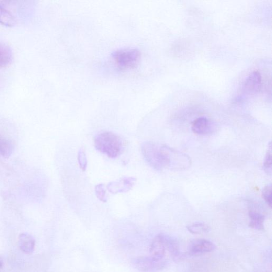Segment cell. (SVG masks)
<instances>
[{"label": "cell", "instance_id": "obj_1", "mask_svg": "<svg viewBox=\"0 0 272 272\" xmlns=\"http://www.w3.org/2000/svg\"><path fill=\"white\" fill-rule=\"evenodd\" d=\"M94 145L96 149L111 158H116L122 153L123 143L118 135L110 132H102L95 136Z\"/></svg>", "mask_w": 272, "mask_h": 272}, {"label": "cell", "instance_id": "obj_2", "mask_svg": "<svg viewBox=\"0 0 272 272\" xmlns=\"http://www.w3.org/2000/svg\"><path fill=\"white\" fill-rule=\"evenodd\" d=\"M111 59L118 70L127 71L137 66L141 59V52L137 48L119 49L112 53Z\"/></svg>", "mask_w": 272, "mask_h": 272}, {"label": "cell", "instance_id": "obj_3", "mask_svg": "<svg viewBox=\"0 0 272 272\" xmlns=\"http://www.w3.org/2000/svg\"><path fill=\"white\" fill-rule=\"evenodd\" d=\"M142 152L146 162L157 171L166 168L164 145L146 142L142 146Z\"/></svg>", "mask_w": 272, "mask_h": 272}, {"label": "cell", "instance_id": "obj_4", "mask_svg": "<svg viewBox=\"0 0 272 272\" xmlns=\"http://www.w3.org/2000/svg\"><path fill=\"white\" fill-rule=\"evenodd\" d=\"M166 168L173 171H184L190 167L192 162L187 154L164 145Z\"/></svg>", "mask_w": 272, "mask_h": 272}, {"label": "cell", "instance_id": "obj_5", "mask_svg": "<svg viewBox=\"0 0 272 272\" xmlns=\"http://www.w3.org/2000/svg\"><path fill=\"white\" fill-rule=\"evenodd\" d=\"M167 248V237L163 234L157 235L151 244L150 257L157 262H165Z\"/></svg>", "mask_w": 272, "mask_h": 272}, {"label": "cell", "instance_id": "obj_6", "mask_svg": "<svg viewBox=\"0 0 272 272\" xmlns=\"http://www.w3.org/2000/svg\"><path fill=\"white\" fill-rule=\"evenodd\" d=\"M133 264L142 271L153 272L163 268L166 265V262H157L149 256L134 259Z\"/></svg>", "mask_w": 272, "mask_h": 272}, {"label": "cell", "instance_id": "obj_7", "mask_svg": "<svg viewBox=\"0 0 272 272\" xmlns=\"http://www.w3.org/2000/svg\"><path fill=\"white\" fill-rule=\"evenodd\" d=\"M262 87V76L258 71H254L248 76L244 84L245 91L249 94H254Z\"/></svg>", "mask_w": 272, "mask_h": 272}, {"label": "cell", "instance_id": "obj_8", "mask_svg": "<svg viewBox=\"0 0 272 272\" xmlns=\"http://www.w3.org/2000/svg\"><path fill=\"white\" fill-rule=\"evenodd\" d=\"M136 179L133 177H126L121 179L119 181H115L109 184L107 187L112 194L118 192H125L130 190L134 186Z\"/></svg>", "mask_w": 272, "mask_h": 272}, {"label": "cell", "instance_id": "obj_9", "mask_svg": "<svg viewBox=\"0 0 272 272\" xmlns=\"http://www.w3.org/2000/svg\"><path fill=\"white\" fill-rule=\"evenodd\" d=\"M215 249V246L211 242L205 240H198L191 243L189 251L192 255H199L211 252Z\"/></svg>", "mask_w": 272, "mask_h": 272}, {"label": "cell", "instance_id": "obj_10", "mask_svg": "<svg viewBox=\"0 0 272 272\" xmlns=\"http://www.w3.org/2000/svg\"><path fill=\"white\" fill-rule=\"evenodd\" d=\"M212 124L206 118L200 117L196 119L192 124V131L197 134H206L212 131Z\"/></svg>", "mask_w": 272, "mask_h": 272}, {"label": "cell", "instance_id": "obj_11", "mask_svg": "<svg viewBox=\"0 0 272 272\" xmlns=\"http://www.w3.org/2000/svg\"><path fill=\"white\" fill-rule=\"evenodd\" d=\"M19 244L22 252L29 254L33 252L35 248L36 241L31 235L22 233L19 237Z\"/></svg>", "mask_w": 272, "mask_h": 272}, {"label": "cell", "instance_id": "obj_12", "mask_svg": "<svg viewBox=\"0 0 272 272\" xmlns=\"http://www.w3.org/2000/svg\"><path fill=\"white\" fill-rule=\"evenodd\" d=\"M13 51L8 45L0 42V67L8 66L13 60Z\"/></svg>", "mask_w": 272, "mask_h": 272}, {"label": "cell", "instance_id": "obj_13", "mask_svg": "<svg viewBox=\"0 0 272 272\" xmlns=\"http://www.w3.org/2000/svg\"><path fill=\"white\" fill-rule=\"evenodd\" d=\"M249 217L251 219L249 226L251 228L257 230H264L265 217L263 214L257 211L252 210L249 212Z\"/></svg>", "mask_w": 272, "mask_h": 272}, {"label": "cell", "instance_id": "obj_14", "mask_svg": "<svg viewBox=\"0 0 272 272\" xmlns=\"http://www.w3.org/2000/svg\"><path fill=\"white\" fill-rule=\"evenodd\" d=\"M0 24L7 27H13L16 24L13 15L2 6H0Z\"/></svg>", "mask_w": 272, "mask_h": 272}, {"label": "cell", "instance_id": "obj_15", "mask_svg": "<svg viewBox=\"0 0 272 272\" xmlns=\"http://www.w3.org/2000/svg\"><path fill=\"white\" fill-rule=\"evenodd\" d=\"M14 146L10 141L0 138V155L5 158H9L12 155Z\"/></svg>", "mask_w": 272, "mask_h": 272}, {"label": "cell", "instance_id": "obj_16", "mask_svg": "<svg viewBox=\"0 0 272 272\" xmlns=\"http://www.w3.org/2000/svg\"><path fill=\"white\" fill-rule=\"evenodd\" d=\"M188 230L192 234H201L208 232L210 228L209 226L203 223L196 222L192 223L187 226Z\"/></svg>", "mask_w": 272, "mask_h": 272}, {"label": "cell", "instance_id": "obj_17", "mask_svg": "<svg viewBox=\"0 0 272 272\" xmlns=\"http://www.w3.org/2000/svg\"><path fill=\"white\" fill-rule=\"evenodd\" d=\"M271 143L269 144L268 150L264 159L263 168L265 172L268 175H271Z\"/></svg>", "mask_w": 272, "mask_h": 272}, {"label": "cell", "instance_id": "obj_18", "mask_svg": "<svg viewBox=\"0 0 272 272\" xmlns=\"http://www.w3.org/2000/svg\"><path fill=\"white\" fill-rule=\"evenodd\" d=\"M95 192L97 197L100 201L104 202L107 201L106 191L103 184H99L96 186Z\"/></svg>", "mask_w": 272, "mask_h": 272}, {"label": "cell", "instance_id": "obj_19", "mask_svg": "<svg viewBox=\"0 0 272 272\" xmlns=\"http://www.w3.org/2000/svg\"><path fill=\"white\" fill-rule=\"evenodd\" d=\"M271 184L266 186L263 190L262 195L265 202L269 208L271 207Z\"/></svg>", "mask_w": 272, "mask_h": 272}, {"label": "cell", "instance_id": "obj_20", "mask_svg": "<svg viewBox=\"0 0 272 272\" xmlns=\"http://www.w3.org/2000/svg\"><path fill=\"white\" fill-rule=\"evenodd\" d=\"M78 159L79 165L83 171L85 172L87 167V161L86 155L83 149H81L78 152Z\"/></svg>", "mask_w": 272, "mask_h": 272}, {"label": "cell", "instance_id": "obj_21", "mask_svg": "<svg viewBox=\"0 0 272 272\" xmlns=\"http://www.w3.org/2000/svg\"><path fill=\"white\" fill-rule=\"evenodd\" d=\"M3 266V262L2 260H0V268L2 267Z\"/></svg>", "mask_w": 272, "mask_h": 272}]
</instances>
